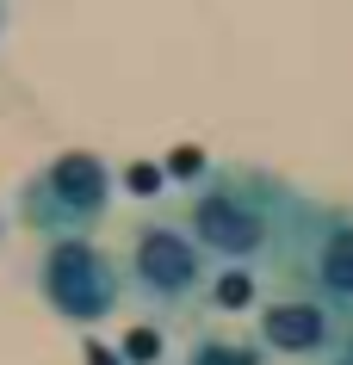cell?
I'll use <instances>...</instances> for the list:
<instances>
[{
    "mask_svg": "<svg viewBox=\"0 0 353 365\" xmlns=\"http://www.w3.org/2000/svg\"><path fill=\"white\" fill-rule=\"evenodd\" d=\"M186 223H193V242L205 254H223V260H255V254L273 248V223L260 217V205L235 192V186H198L186 198Z\"/></svg>",
    "mask_w": 353,
    "mask_h": 365,
    "instance_id": "obj_1",
    "label": "cell"
},
{
    "mask_svg": "<svg viewBox=\"0 0 353 365\" xmlns=\"http://www.w3.org/2000/svg\"><path fill=\"white\" fill-rule=\"evenodd\" d=\"M44 291H50V304L62 316H81V322H93V316H106L118 304L106 254L93 242H81V235H56L44 248Z\"/></svg>",
    "mask_w": 353,
    "mask_h": 365,
    "instance_id": "obj_2",
    "label": "cell"
},
{
    "mask_svg": "<svg viewBox=\"0 0 353 365\" xmlns=\"http://www.w3.org/2000/svg\"><path fill=\"white\" fill-rule=\"evenodd\" d=\"M131 267H137V285L149 291V297L180 304V297L198 285V242L180 235V230H168V223H143L137 248H131Z\"/></svg>",
    "mask_w": 353,
    "mask_h": 365,
    "instance_id": "obj_3",
    "label": "cell"
},
{
    "mask_svg": "<svg viewBox=\"0 0 353 365\" xmlns=\"http://www.w3.org/2000/svg\"><path fill=\"white\" fill-rule=\"evenodd\" d=\"M260 341L273 353H322L329 346V309L316 297H279L260 309Z\"/></svg>",
    "mask_w": 353,
    "mask_h": 365,
    "instance_id": "obj_4",
    "label": "cell"
},
{
    "mask_svg": "<svg viewBox=\"0 0 353 365\" xmlns=\"http://www.w3.org/2000/svg\"><path fill=\"white\" fill-rule=\"evenodd\" d=\"M44 192H56L62 211L87 223V217L106 211L112 180H106V168H99L93 155H81V149H75V155H62V161H50V168H44Z\"/></svg>",
    "mask_w": 353,
    "mask_h": 365,
    "instance_id": "obj_5",
    "label": "cell"
},
{
    "mask_svg": "<svg viewBox=\"0 0 353 365\" xmlns=\"http://www.w3.org/2000/svg\"><path fill=\"white\" fill-rule=\"evenodd\" d=\"M310 272L334 304L353 309V217H329L322 223V235H316V248H310Z\"/></svg>",
    "mask_w": 353,
    "mask_h": 365,
    "instance_id": "obj_6",
    "label": "cell"
},
{
    "mask_svg": "<svg viewBox=\"0 0 353 365\" xmlns=\"http://www.w3.org/2000/svg\"><path fill=\"white\" fill-rule=\"evenodd\" d=\"M211 304L217 309H248L255 304V279H248V272H223V279L211 285Z\"/></svg>",
    "mask_w": 353,
    "mask_h": 365,
    "instance_id": "obj_7",
    "label": "cell"
},
{
    "mask_svg": "<svg viewBox=\"0 0 353 365\" xmlns=\"http://www.w3.org/2000/svg\"><path fill=\"white\" fill-rule=\"evenodd\" d=\"M193 365H248V353H235L230 341H205L198 346V359Z\"/></svg>",
    "mask_w": 353,
    "mask_h": 365,
    "instance_id": "obj_8",
    "label": "cell"
},
{
    "mask_svg": "<svg viewBox=\"0 0 353 365\" xmlns=\"http://www.w3.org/2000/svg\"><path fill=\"white\" fill-rule=\"evenodd\" d=\"M124 180H131L137 192H161V168H149V161H137V168L124 173Z\"/></svg>",
    "mask_w": 353,
    "mask_h": 365,
    "instance_id": "obj_9",
    "label": "cell"
},
{
    "mask_svg": "<svg viewBox=\"0 0 353 365\" xmlns=\"http://www.w3.org/2000/svg\"><path fill=\"white\" fill-rule=\"evenodd\" d=\"M155 353H161V334L137 328V334H131V359H155Z\"/></svg>",
    "mask_w": 353,
    "mask_h": 365,
    "instance_id": "obj_10",
    "label": "cell"
}]
</instances>
